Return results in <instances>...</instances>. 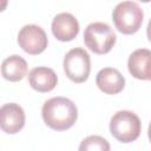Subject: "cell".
<instances>
[{
  "mask_svg": "<svg viewBox=\"0 0 151 151\" xmlns=\"http://www.w3.org/2000/svg\"><path fill=\"white\" fill-rule=\"evenodd\" d=\"M144 19L143 9L134 1L119 2L112 13V20L116 28L126 35L134 34L142 26Z\"/></svg>",
  "mask_w": 151,
  "mask_h": 151,
  "instance_id": "2",
  "label": "cell"
},
{
  "mask_svg": "<svg viewBox=\"0 0 151 151\" xmlns=\"http://www.w3.org/2000/svg\"><path fill=\"white\" fill-rule=\"evenodd\" d=\"M44 123L55 131L71 129L78 119L76 104L65 97H54L46 100L41 109Z\"/></svg>",
  "mask_w": 151,
  "mask_h": 151,
  "instance_id": "1",
  "label": "cell"
},
{
  "mask_svg": "<svg viewBox=\"0 0 151 151\" xmlns=\"http://www.w3.org/2000/svg\"><path fill=\"white\" fill-rule=\"evenodd\" d=\"M80 151H93V150H99V151H109L110 150V144L109 142L100 137V136H88L79 145Z\"/></svg>",
  "mask_w": 151,
  "mask_h": 151,
  "instance_id": "13",
  "label": "cell"
},
{
  "mask_svg": "<svg viewBox=\"0 0 151 151\" xmlns=\"http://www.w3.org/2000/svg\"><path fill=\"white\" fill-rule=\"evenodd\" d=\"M117 37L113 29L105 22H91L84 32V42L86 47L96 54L109 53L114 44Z\"/></svg>",
  "mask_w": 151,
  "mask_h": 151,
  "instance_id": "4",
  "label": "cell"
},
{
  "mask_svg": "<svg viewBox=\"0 0 151 151\" xmlns=\"http://www.w3.org/2000/svg\"><path fill=\"white\" fill-rule=\"evenodd\" d=\"M110 132L120 143L134 142L142 132L140 119L132 111H118L110 120Z\"/></svg>",
  "mask_w": 151,
  "mask_h": 151,
  "instance_id": "3",
  "label": "cell"
},
{
  "mask_svg": "<svg viewBox=\"0 0 151 151\" xmlns=\"http://www.w3.org/2000/svg\"><path fill=\"white\" fill-rule=\"evenodd\" d=\"M8 0H0V12H4L7 8Z\"/></svg>",
  "mask_w": 151,
  "mask_h": 151,
  "instance_id": "14",
  "label": "cell"
},
{
  "mask_svg": "<svg viewBox=\"0 0 151 151\" xmlns=\"http://www.w3.org/2000/svg\"><path fill=\"white\" fill-rule=\"evenodd\" d=\"M25 126V112L19 104L8 103L0 107V129L8 134H15Z\"/></svg>",
  "mask_w": 151,
  "mask_h": 151,
  "instance_id": "7",
  "label": "cell"
},
{
  "mask_svg": "<svg viewBox=\"0 0 151 151\" xmlns=\"http://www.w3.org/2000/svg\"><path fill=\"white\" fill-rule=\"evenodd\" d=\"M151 52L147 48H138L133 51L127 60V68L132 77L139 80L151 79Z\"/></svg>",
  "mask_w": 151,
  "mask_h": 151,
  "instance_id": "10",
  "label": "cell"
},
{
  "mask_svg": "<svg viewBox=\"0 0 151 151\" xmlns=\"http://www.w3.org/2000/svg\"><path fill=\"white\" fill-rule=\"evenodd\" d=\"M27 70H28V66L26 60L18 54L7 57L1 64L2 77L6 80L12 83L20 81L27 74Z\"/></svg>",
  "mask_w": 151,
  "mask_h": 151,
  "instance_id": "12",
  "label": "cell"
},
{
  "mask_svg": "<svg viewBox=\"0 0 151 151\" xmlns=\"http://www.w3.org/2000/svg\"><path fill=\"white\" fill-rule=\"evenodd\" d=\"M139 1H142V2H149L150 0H139Z\"/></svg>",
  "mask_w": 151,
  "mask_h": 151,
  "instance_id": "15",
  "label": "cell"
},
{
  "mask_svg": "<svg viewBox=\"0 0 151 151\" xmlns=\"http://www.w3.org/2000/svg\"><path fill=\"white\" fill-rule=\"evenodd\" d=\"M64 72L73 83L80 84L87 80L91 71V59L88 53L80 47L70 50L64 57Z\"/></svg>",
  "mask_w": 151,
  "mask_h": 151,
  "instance_id": "5",
  "label": "cell"
},
{
  "mask_svg": "<svg viewBox=\"0 0 151 151\" xmlns=\"http://www.w3.org/2000/svg\"><path fill=\"white\" fill-rule=\"evenodd\" d=\"M51 29L59 41H71L79 33V22L71 13H59L53 18Z\"/></svg>",
  "mask_w": 151,
  "mask_h": 151,
  "instance_id": "8",
  "label": "cell"
},
{
  "mask_svg": "<svg viewBox=\"0 0 151 151\" xmlns=\"http://www.w3.org/2000/svg\"><path fill=\"white\" fill-rule=\"evenodd\" d=\"M96 84L106 94H118L125 86V78L117 68L105 67L97 73Z\"/></svg>",
  "mask_w": 151,
  "mask_h": 151,
  "instance_id": "9",
  "label": "cell"
},
{
  "mask_svg": "<svg viewBox=\"0 0 151 151\" xmlns=\"http://www.w3.org/2000/svg\"><path fill=\"white\" fill-rule=\"evenodd\" d=\"M28 83L31 87L37 92L47 93L57 86L58 77L52 68L39 66L34 67L28 73Z\"/></svg>",
  "mask_w": 151,
  "mask_h": 151,
  "instance_id": "11",
  "label": "cell"
},
{
  "mask_svg": "<svg viewBox=\"0 0 151 151\" xmlns=\"http://www.w3.org/2000/svg\"><path fill=\"white\" fill-rule=\"evenodd\" d=\"M18 44L26 53L37 55L46 50L48 45V39L45 31L40 26L29 24L25 25L19 31Z\"/></svg>",
  "mask_w": 151,
  "mask_h": 151,
  "instance_id": "6",
  "label": "cell"
}]
</instances>
